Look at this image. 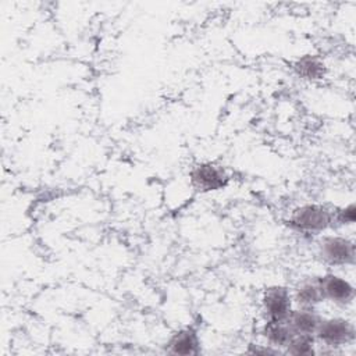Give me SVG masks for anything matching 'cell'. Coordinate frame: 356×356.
<instances>
[{
	"instance_id": "13",
	"label": "cell",
	"mask_w": 356,
	"mask_h": 356,
	"mask_svg": "<svg viewBox=\"0 0 356 356\" xmlns=\"http://www.w3.org/2000/svg\"><path fill=\"white\" fill-rule=\"evenodd\" d=\"M355 218H356V209L353 203L339 209L338 211H334V222L346 225V224H353Z\"/></svg>"
},
{
	"instance_id": "7",
	"label": "cell",
	"mask_w": 356,
	"mask_h": 356,
	"mask_svg": "<svg viewBox=\"0 0 356 356\" xmlns=\"http://www.w3.org/2000/svg\"><path fill=\"white\" fill-rule=\"evenodd\" d=\"M167 352L179 356L197 355L200 352V339L192 327H185L174 332L167 341Z\"/></svg>"
},
{
	"instance_id": "3",
	"label": "cell",
	"mask_w": 356,
	"mask_h": 356,
	"mask_svg": "<svg viewBox=\"0 0 356 356\" xmlns=\"http://www.w3.org/2000/svg\"><path fill=\"white\" fill-rule=\"evenodd\" d=\"M318 256L330 266H348L355 261V243L341 235H325L318 243Z\"/></svg>"
},
{
	"instance_id": "1",
	"label": "cell",
	"mask_w": 356,
	"mask_h": 356,
	"mask_svg": "<svg viewBox=\"0 0 356 356\" xmlns=\"http://www.w3.org/2000/svg\"><path fill=\"white\" fill-rule=\"evenodd\" d=\"M288 224L305 234H318L334 224V211L318 203L300 204L291 211Z\"/></svg>"
},
{
	"instance_id": "4",
	"label": "cell",
	"mask_w": 356,
	"mask_h": 356,
	"mask_svg": "<svg viewBox=\"0 0 356 356\" xmlns=\"http://www.w3.org/2000/svg\"><path fill=\"white\" fill-rule=\"evenodd\" d=\"M189 181L197 192H216L228 185L229 177L225 170L214 163H197L189 172Z\"/></svg>"
},
{
	"instance_id": "8",
	"label": "cell",
	"mask_w": 356,
	"mask_h": 356,
	"mask_svg": "<svg viewBox=\"0 0 356 356\" xmlns=\"http://www.w3.org/2000/svg\"><path fill=\"white\" fill-rule=\"evenodd\" d=\"M289 327L295 334H307L314 335L321 317L316 312L314 307H302L292 309L288 318H286Z\"/></svg>"
},
{
	"instance_id": "12",
	"label": "cell",
	"mask_w": 356,
	"mask_h": 356,
	"mask_svg": "<svg viewBox=\"0 0 356 356\" xmlns=\"http://www.w3.org/2000/svg\"><path fill=\"white\" fill-rule=\"evenodd\" d=\"M314 343H316L314 335L293 334V337L285 346V353L295 355V356H309L316 352Z\"/></svg>"
},
{
	"instance_id": "11",
	"label": "cell",
	"mask_w": 356,
	"mask_h": 356,
	"mask_svg": "<svg viewBox=\"0 0 356 356\" xmlns=\"http://www.w3.org/2000/svg\"><path fill=\"white\" fill-rule=\"evenodd\" d=\"M293 71L298 76L309 81L321 79L325 74V65L317 56H303L293 63Z\"/></svg>"
},
{
	"instance_id": "2",
	"label": "cell",
	"mask_w": 356,
	"mask_h": 356,
	"mask_svg": "<svg viewBox=\"0 0 356 356\" xmlns=\"http://www.w3.org/2000/svg\"><path fill=\"white\" fill-rule=\"evenodd\" d=\"M314 338L325 348L335 349L348 345L355 339V327L343 317L321 318L314 332Z\"/></svg>"
},
{
	"instance_id": "9",
	"label": "cell",
	"mask_w": 356,
	"mask_h": 356,
	"mask_svg": "<svg viewBox=\"0 0 356 356\" xmlns=\"http://www.w3.org/2000/svg\"><path fill=\"white\" fill-rule=\"evenodd\" d=\"M260 334L267 345L277 349H285L295 332L292 331L286 320H266Z\"/></svg>"
},
{
	"instance_id": "6",
	"label": "cell",
	"mask_w": 356,
	"mask_h": 356,
	"mask_svg": "<svg viewBox=\"0 0 356 356\" xmlns=\"http://www.w3.org/2000/svg\"><path fill=\"white\" fill-rule=\"evenodd\" d=\"M317 280L324 300H330L339 306H346L352 303L355 289L353 285L346 278L334 273H328L321 277H317Z\"/></svg>"
},
{
	"instance_id": "10",
	"label": "cell",
	"mask_w": 356,
	"mask_h": 356,
	"mask_svg": "<svg viewBox=\"0 0 356 356\" xmlns=\"http://www.w3.org/2000/svg\"><path fill=\"white\" fill-rule=\"evenodd\" d=\"M292 299L298 306L302 307H316L318 303H321L324 298L317 277L300 281L293 289Z\"/></svg>"
},
{
	"instance_id": "5",
	"label": "cell",
	"mask_w": 356,
	"mask_h": 356,
	"mask_svg": "<svg viewBox=\"0 0 356 356\" xmlns=\"http://www.w3.org/2000/svg\"><path fill=\"white\" fill-rule=\"evenodd\" d=\"M292 292L282 285H271L263 291L261 309L266 320H286L292 307Z\"/></svg>"
}]
</instances>
